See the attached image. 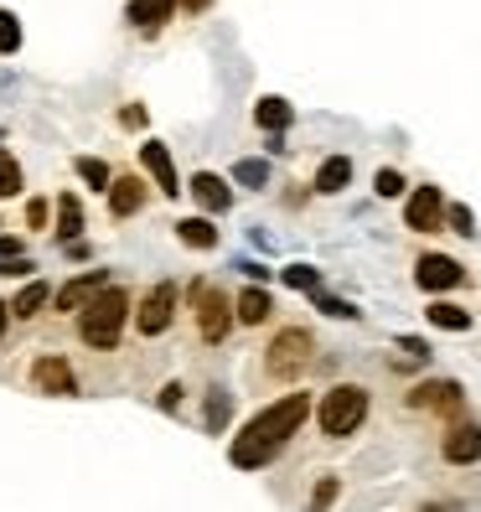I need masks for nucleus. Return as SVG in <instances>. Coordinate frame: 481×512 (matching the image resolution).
<instances>
[{"mask_svg": "<svg viewBox=\"0 0 481 512\" xmlns=\"http://www.w3.org/2000/svg\"><path fill=\"white\" fill-rule=\"evenodd\" d=\"M16 47H21V26L11 11H0V52H16Z\"/></svg>", "mask_w": 481, "mask_h": 512, "instance_id": "obj_32", "label": "nucleus"}, {"mask_svg": "<svg viewBox=\"0 0 481 512\" xmlns=\"http://www.w3.org/2000/svg\"><path fill=\"white\" fill-rule=\"evenodd\" d=\"M78 176H83L88 187H99V192H109V182H114V176H109V166H104L99 156H83V161H78Z\"/></svg>", "mask_w": 481, "mask_h": 512, "instance_id": "obj_26", "label": "nucleus"}, {"mask_svg": "<svg viewBox=\"0 0 481 512\" xmlns=\"http://www.w3.org/2000/svg\"><path fill=\"white\" fill-rule=\"evenodd\" d=\"M171 16V6H161V0H130L125 6V21H135L140 32H150V26H161Z\"/></svg>", "mask_w": 481, "mask_h": 512, "instance_id": "obj_21", "label": "nucleus"}, {"mask_svg": "<svg viewBox=\"0 0 481 512\" xmlns=\"http://www.w3.org/2000/svg\"><path fill=\"white\" fill-rule=\"evenodd\" d=\"M347 182H352V161H347V156L321 161V171H316V192H321V197H337Z\"/></svg>", "mask_w": 481, "mask_h": 512, "instance_id": "obj_18", "label": "nucleus"}, {"mask_svg": "<svg viewBox=\"0 0 481 512\" xmlns=\"http://www.w3.org/2000/svg\"><path fill=\"white\" fill-rule=\"evenodd\" d=\"M161 6H171V0H161Z\"/></svg>", "mask_w": 481, "mask_h": 512, "instance_id": "obj_42", "label": "nucleus"}, {"mask_svg": "<svg viewBox=\"0 0 481 512\" xmlns=\"http://www.w3.org/2000/svg\"><path fill=\"white\" fill-rule=\"evenodd\" d=\"M192 197H197L202 213H228V207H233V187L223 182V176H213V171L192 176Z\"/></svg>", "mask_w": 481, "mask_h": 512, "instance_id": "obj_13", "label": "nucleus"}, {"mask_svg": "<svg viewBox=\"0 0 481 512\" xmlns=\"http://www.w3.org/2000/svg\"><path fill=\"white\" fill-rule=\"evenodd\" d=\"M290 119H295V109H290L285 99H275V94H269V99H259V104H254V125H259V130H269V135H280V130H290Z\"/></svg>", "mask_w": 481, "mask_h": 512, "instance_id": "obj_17", "label": "nucleus"}, {"mask_svg": "<svg viewBox=\"0 0 481 512\" xmlns=\"http://www.w3.org/2000/svg\"><path fill=\"white\" fill-rule=\"evenodd\" d=\"M440 456H445L450 466H471V461H481V425H476V419H466V425H450V430H445Z\"/></svg>", "mask_w": 481, "mask_h": 512, "instance_id": "obj_10", "label": "nucleus"}, {"mask_svg": "<svg viewBox=\"0 0 481 512\" xmlns=\"http://www.w3.org/2000/svg\"><path fill=\"white\" fill-rule=\"evenodd\" d=\"M21 192V166L11 150H0V197H16Z\"/></svg>", "mask_w": 481, "mask_h": 512, "instance_id": "obj_28", "label": "nucleus"}, {"mask_svg": "<svg viewBox=\"0 0 481 512\" xmlns=\"http://www.w3.org/2000/svg\"><path fill=\"white\" fill-rule=\"evenodd\" d=\"M409 409H435V414H456V409H461V383H450V378L419 383V388H409Z\"/></svg>", "mask_w": 481, "mask_h": 512, "instance_id": "obj_11", "label": "nucleus"}, {"mask_svg": "<svg viewBox=\"0 0 481 512\" xmlns=\"http://www.w3.org/2000/svg\"><path fill=\"white\" fill-rule=\"evenodd\" d=\"M140 166L161 182V197H176V192H182V182H176V166H171V150H166V145H156V140L140 145Z\"/></svg>", "mask_w": 481, "mask_h": 512, "instance_id": "obj_14", "label": "nucleus"}, {"mask_svg": "<svg viewBox=\"0 0 481 512\" xmlns=\"http://www.w3.org/2000/svg\"><path fill=\"white\" fill-rule=\"evenodd\" d=\"M145 207V182L140 176H119V182H109V213L114 218H130Z\"/></svg>", "mask_w": 481, "mask_h": 512, "instance_id": "obj_15", "label": "nucleus"}, {"mask_svg": "<svg viewBox=\"0 0 481 512\" xmlns=\"http://www.w3.org/2000/svg\"><path fill=\"white\" fill-rule=\"evenodd\" d=\"M176 404H182V383H166L161 388V409H176Z\"/></svg>", "mask_w": 481, "mask_h": 512, "instance_id": "obj_36", "label": "nucleus"}, {"mask_svg": "<svg viewBox=\"0 0 481 512\" xmlns=\"http://www.w3.org/2000/svg\"><path fill=\"white\" fill-rule=\"evenodd\" d=\"M182 6H187V11L197 16V11H207V6H213V0H182Z\"/></svg>", "mask_w": 481, "mask_h": 512, "instance_id": "obj_40", "label": "nucleus"}, {"mask_svg": "<svg viewBox=\"0 0 481 512\" xmlns=\"http://www.w3.org/2000/svg\"><path fill=\"white\" fill-rule=\"evenodd\" d=\"M445 223L456 228L461 238H471V233H476V218H471V207H461V202H456V207H445Z\"/></svg>", "mask_w": 481, "mask_h": 512, "instance_id": "obj_31", "label": "nucleus"}, {"mask_svg": "<svg viewBox=\"0 0 481 512\" xmlns=\"http://www.w3.org/2000/svg\"><path fill=\"white\" fill-rule=\"evenodd\" d=\"M306 414H311V394H285L275 399L269 409H259L244 430H238V440L228 445V461L238 471H259L280 456V450L290 445V435L306 425Z\"/></svg>", "mask_w": 481, "mask_h": 512, "instance_id": "obj_1", "label": "nucleus"}, {"mask_svg": "<svg viewBox=\"0 0 481 512\" xmlns=\"http://www.w3.org/2000/svg\"><path fill=\"white\" fill-rule=\"evenodd\" d=\"M119 119H125V125H130V130H140V125H145V109H140V104H130V109H125V114H119Z\"/></svg>", "mask_w": 481, "mask_h": 512, "instance_id": "obj_37", "label": "nucleus"}, {"mask_svg": "<svg viewBox=\"0 0 481 512\" xmlns=\"http://www.w3.org/2000/svg\"><path fill=\"white\" fill-rule=\"evenodd\" d=\"M6 321H11V306L0 300V337H6Z\"/></svg>", "mask_w": 481, "mask_h": 512, "instance_id": "obj_41", "label": "nucleus"}, {"mask_svg": "<svg viewBox=\"0 0 481 512\" xmlns=\"http://www.w3.org/2000/svg\"><path fill=\"white\" fill-rule=\"evenodd\" d=\"M104 285H109V269H88L83 280H68L52 300H57V311H83V306H88V300H94Z\"/></svg>", "mask_w": 481, "mask_h": 512, "instance_id": "obj_12", "label": "nucleus"}, {"mask_svg": "<svg viewBox=\"0 0 481 512\" xmlns=\"http://www.w3.org/2000/svg\"><path fill=\"white\" fill-rule=\"evenodd\" d=\"M176 238H182L187 249H218V228H213V218H182V223H176Z\"/></svg>", "mask_w": 481, "mask_h": 512, "instance_id": "obj_19", "label": "nucleus"}, {"mask_svg": "<svg viewBox=\"0 0 481 512\" xmlns=\"http://www.w3.org/2000/svg\"><path fill=\"white\" fill-rule=\"evenodd\" d=\"M311 363H316V337L306 326H285V331H275V342L264 347V373L275 383H295Z\"/></svg>", "mask_w": 481, "mask_h": 512, "instance_id": "obj_4", "label": "nucleus"}, {"mask_svg": "<svg viewBox=\"0 0 481 512\" xmlns=\"http://www.w3.org/2000/svg\"><path fill=\"white\" fill-rule=\"evenodd\" d=\"M425 316H430V326H440V331H471V311L450 306V300H435Z\"/></svg>", "mask_w": 481, "mask_h": 512, "instance_id": "obj_23", "label": "nucleus"}, {"mask_svg": "<svg viewBox=\"0 0 481 512\" xmlns=\"http://www.w3.org/2000/svg\"><path fill=\"white\" fill-rule=\"evenodd\" d=\"M0 259H21V244H16V238H0Z\"/></svg>", "mask_w": 481, "mask_h": 512, "instance_id": "obj_38", "label": "nucleus"}, {"mask_svg": "<svg viewBox=\"0 0 481 512\" xmlns=\"http://www.w3.org/2000/svg\"><path fill=\"white\" fill-rule=\"evenodd\" d=\"M57 233H63L68 244L83 233V202H78L73 192H68V197H57Z\"/></svg>", "mask_w": 481, "mask_h": 512, "instance_id": "obj_22", "label": "nucleus"}, {"mask_svg": "<svg viewBox=\"0 0 481 512\" xmlns=\"http://www.w3.org/2000/svg\"><path fill=\"white\" fill-rule=\"evenodd\" d=\"M440 223H445V197H440V187H414V197H409V207H404V228L435 233Z\"/></svg>", "mask_w": 481, "mask_h": 512, "instance_id": "obj_9", "label": "nucleus"}, {"mask_svg": "<svg viewBox=\"0 0 481 512\" xmlns=\"http://www.w3.org/2000/svg\"><path fill=\"white\" fill-rule=\"evenodd\" d=\"M192 306H197V337L202 342H223L228 337V331H233V300L218 290V285H192Z\"/></svg>", "mask_w": 481, "mask_h": 512, "instance_id": "obj_5", "label": "nucleus"}, {"mask_svg": "<svg viewBox=\"0 0 481 512\" xmlns=\"http://www.w3.org/2000/svg\"><path fill=\"white\" fill-rule=\"evenodd\" d=\"M461 280H466V269L450 254H419V264H414V285L419 290H456Z\"/></svg>", "mask_w": 481, "mask_h": 512, "instance_id": "obj_8", "label": "nucleus"}, {"mask_svg": "<svg viewBox=\"0 0 481 512\" xmlns=\"http://www.w3.org/2000/svg\"><path fill=\"white\" fill-rule=\"evenodd\" d=\"M47 213H52V207H47L42 197H32V202H26V223H32V228H47Z\"/></svg>", "mask_w": 481, "mask_h": 512, "instance_id": "obj_34", "label": "nucleus"}, {"mask_svg": "<svg viewBox=\"0 0 481 512\" xmlns=\"http://www.w3.org/2000/svg\"><path fill=\"white\" fill-rule=\"evenodd\" d=\"M228 414H233L228 388H213V394H207V430H223V425H228Z\"/></svg>", "mask_w": 481, "mask_h": 512, "instance_id": "obj_25", "label": "nucleus"}, {"mask_svg": "<svg viewBox=\"0 0 481 512\" xmlns=\"http://www.w3.org/2000/svg\"><path fill=\"white\" fill-rule=\"evenodd\" d=\"M419 512H466V507H456V502H425Z\"/></svg>", "mask_w": 481, "mask_h": 512, "instance_id": "obj_39", "label": "nucleus"}, {"mask_svg": "<svg viewBox=\"0 0 481 512\" xmlns=\"http://www.w3.org/2000/svg\"><path fill=\"white\" fill-rule=\"evenodd\" d=\"M373 192H378V197H399V192H404V176H399V171H378V176H373Z\"/></svg>", "mask_w": 481, "mask_h": 512, "instance_id": "obj_33", "label": "nucleus"}, {"mask_svg": "<svg viewBox=\"0 0 481 512\" xmlns=\"http://www.w3.org/2000/svg\"><path fill=\"white\" fill-rule=\"evenodd\" d=\"M316 311L321 316H337V321H357V306H347V300L326 295V290H316Z\"/></svg>", "mask_w": 481, "mask_h": 512, "instance_id": "obj_30", "label": "nucleus"}, {"mask_svg": "<svg viewBox=\"0 0 481 512\" xmlns=\"http://www.w3.org/2000/svg\"><path fill=\"white\" fill-rule=\"evenodd\" d=\"M47 300H52V290L42 285V280H32V285H26L16 300H11V316H21V321H32L42 306H47Z\"/></svg>", "mask_w": 481, "mask_h": 512, "instance_id": "obj_20", "label": "nucleus"}, {"mask_svg": "<svg viewBox=\"0 0 481 512\" xmlns=\"http://www.w3.org/2000/svg\"><path fill=\"white\" fill-rule=\"evenodd\" d=\"M32 388L37 394H52V399H73L78 394V373L63 352H42L32 363Z\"/></svg>", "mask_w": 481, "mask_h": 512, "instance_id": "obj_7", "label": "nucleus"}, {"mask_svg": "<svg viewBox=\"0 0 481 512\" xmlns=\"http://www.w3.org/2000/svg\"><path fill=\"white\" fill-rule=\"evenodd\" d=\"M280 280H285L290 290H311V295H316V290H321V269H311V264H285Z\"/></svg>", "mask_w": 481, "mask_h": 512, "instance_id": "obj_24", "label": "nucleus"}, {"mask_svg": "<svg viewBox=\"0 0 481 512\" xmlns=\"http://www.w3.org/2000/svg\"><path fill=\"white\" fill-rule=\"evenodd\" d=\"M368 419V388L363 383H337V388H326V399L316 409V425L326 440H347L357 435V425Z\"/></svg>", "mask_w": 481, "mask_h": 512, "instance_id": "obj_3", "label": "nucleus"}, {"mask_svg": "<svg viewBox=\"0 0 481 512\" xmlns=\"http://www.w3.org/2000/svg\"><path fill=\"white\" fill-rule=\"evenodd\" d=\"M269 311H275V300H269V290H259V285H249L233 300V321H244V326H264Z\"/></svg>", "mask_w": 481, "mask_h": 512, "instance_id": "obj_16", "label": "nucleus"}, {"mask_svg": "<svg viewBox=\"0 0 481 512\" xmlns=\"http://www.w3.org/2000/svg\"><path fill=\"white\" fill-rule=\"evenodd\" d=\"M32 259H0V275H11V280H21V275H32Z\"/></svg>", "mask_w": 481, "mask_h": 512, "instance_id": "obj_35", "label": "nucleus"}, {"mask_svg": "<svg viewBox=\"0 0 481 512\" xmlns=\"http://www.w3.org/2000/svg\"><path fill=\"white\" fill-rule=\"evenodd\" d=\"M233 182H238V187H264V182H269V166L249 156V161H238V166H233Z\"/></svg>", "mask_w": 481, "mask_h": 512, "instance_id": "obj_27", "label": "nucleus"}, {"mask_svg": "<svg viewBox=\"0 0 481 512\" xmlns=\"http://www.w3.org/2000/svg\"><path fill=\"white\" fill-rule=\"evenodd\" d=\"M176 321V285H150L140 295V306H135V331L140 337H161V331Z\"/></svg>", "mask_w": 481, "mask_h": 512, "instance_id": "obj_6", "label": "nucleus"}, {"mask_svg": "<svg viewBox=\"0 0 481 512\" xmlns=\"http://www.w3.org/2000/svg\"><path fill=\"white\" fill-rule=\"evenodd\" d=\"M337 492H342V481H337V476H321V481H316V492H311V507H306V512H326V507L337 502Z\"/></svg>", "mask_w": 481, "mask_h": 512, "instance_id": "obj_29", "label": "nucleus"}, {"mask_svg": "<svg viewBox=\"0 0 481 512\" xmlns=\"http://www.w3.org/2000/svg\"><path fill=\"white\" fill-rule=\"evenodd\" d=\"M130 311H135L130 290H125V285H104V290H99V295L78 311V337H83L88 347H94V352H114V347H119V337H125Z\"/></svg>", "mask_w": 481, "mask_h": 512, "instance_id": "obj_2", "label": "nucleus"}]
</instances>
